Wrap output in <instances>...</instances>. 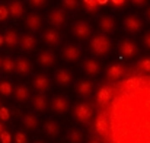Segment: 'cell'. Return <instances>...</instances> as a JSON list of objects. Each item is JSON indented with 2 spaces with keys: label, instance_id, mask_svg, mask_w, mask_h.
<instances>
[{
  "label": "cell",
  "instance_id": "obj_3",
  "mask_svg": "<svg viewBox=\"0 0 150 143\" xmlns=\"http://www.w3.org/2000/svg\"><path fill=\"white\" fill-rule=\"evenodd\" d=\"M143 28H144V22H143V18L139 13H134V12L128 13L122 19V29L130 35L140 34L143 31Z\"/></svg>",
  "mask_w": 150,
  "mask_h": 143
},
{
  "label": "cell",
  "instance_id": "obj_8",
  "mask_svg": "<svg viewBox=\"0 0 150 143\" xmlns=\"http://www.w3.org/2000/svg\"><path fill=\"white\" fill-rule=\"evenodd\" d=\"M118 53L124 58H134L139 54V46L131 38H121L118 43Z\"/></svg>",
  "mask_w": 150,
  "mask_h": 143
},
{
  "label": "cell",
  "instance_id": "obj_4",
  "mask_svg": "<svg viewBox=\"0 0 150 143\" xmlns=\"http://www.w3.org/2000/svg\"><path fill=\"white\" fill-rule=\"evenodd\" d=\"M52 83L58 88H69L73 85V80H74V76H73V72L67 67H58L54 70L52 73V78H51Z\"/></svg>",
  "mask_w": 150,
  "mask_h": 143
},
{
  "label": "cell",
  "instance_id": "obj_27",
  "mask_svg": "<svg viewBox=\"0 0 150 143\" xmlns=\"http://www.w3.org/2000/svg\"><path fill=\"white\" fill-rule=\"evenodd\" d=\"M142 43H143V46L147 48V50H150V31H147V32H144V34H143Z\"/></svg>",
  "mask_w": 150,
  "mask_h": 143
},
{
  "label": "cell",
  "instance_id": "obj_12",
  "mask_svg": "<svg viewBox=\"0 0 150 143\" xmlns=\"http://www.w3.org/2000/svg\"><path fill=\"white\" fill-rule=\"evenodd\" d=\"M25 26L28 31L32 32H40L44 26V16L40 12H31L25 16Z\"/></svg>",
  "mask_w": 150,
  "mask_h": 143
},
{
  "label": "cell",
  "instance_id": "obj_7",
  "mask_svg": "<svg viewBox=\"0 0 150 143\" xmlns=\"http://www.w3.org/2000/svg\"><path fill=\"white\" fill-rule=\"evenodd\" d=\"M96 23H98V28L100 29V34H105V35H108V37L112 35V34H115V32H117V28H118L115 18H114L112 15H109V13L99 15Z\"/></svg>",
  "mask_w": 150,
  "mask_h": 143
},
{
  "label": "cell",
  "instance_id": "obj_25",
  "mask_svg": "<svg viewBox=\"0 0 150 143\" xmlns=\"http://www.w3.org/2000/svg\"><path fill=\"white\" fill-rule=\"evenodd\" d=\"M139 67H140L142 70L150 73V58H143V60H140V61H139Z\"/></svg>",
  "mask_w": 150,
  "mask_h": 143
},
{
  "label": "cell",
  "instance_id": "obj_31",
  "mask_svg": "<svg viewBox=\"0 0 150 143\" xmlns=\"http://www.w3.org/2000/svg\"><path fill=\"white\" fill-rule=\"evenodd\" d=\"M0 63H1V58H0Z\"/></svg>",
  "mask_w": 150,
  "mask_h": 143
},
{
  "label": "cell",
  "instance_id": "obj_19",
  "mask_svg": "<svg viewBox=\"0 0 150 143\" xmlns=\"http://www.w3.org/2000/svg\"><path fill=\"white\" fill-rule=\"evenodd\" d=\"M7 9H9V15H10L12 18H15V19L22 18V16H23V12H25L23 3H22L21 0H13V1H10V4H9Z\"/></svg>",
  "mask_w": 150,
  "mask_h": 143
},
{
  "label": "cell",
  "instance_id": "obj_24",
  "mask_svg": "<svg viewBox=\"0 0 150 143\" xmlns=\"http://www.w3.org/2000/svg\"><path fill=\"white\" fill-rule=\"evenodd\" d=\"M130 3H131V6H134L137 9H143V7L149 6L150 0H130Z\"/></svg>",
  "mask_w": 150,
  "mask_h": 143
},
{
  "label": "cell",
  "instance_id": "obj_9",
  "mask_svg": "<svg viewBox=\"0 0 150 143\" xmlns=\"http://www.w3.org/2000/svg\"><path fill=\"white\" fill-rule=\"evenodd\" d=\"M37 63L41 69H51L57 64V54L51 48L40 50L37 54Z\"/></svg>",
  "mask_w": 150,
  "mask_h": 143
},
{
  "label": "cell",
  "instance_id": "obj_14",
  "mask_svg": "<svg viewBox=\"0 0 150 143\" xmlns=\"http://www.w3.org/2000/svg\"><path fill=\"white\" fill-rule=\"evenodd\" d=\"M32 70H34V63H32L31 58L21 55V57H18L15 60V70L13 72L16 75H19V76H28V75L32 73Z\"/></svg>",
  "mask_w": 150,
  "mask_h": 143
},
{
  "label": "cell",
  "instance_id": "obj_5",
  "mask_svg": "<svg viewBox=\"0 0 150 143\" xmlns=\"http://www.w3.org/2000/svg\"><path fill=\"white\" fill-rule=\"evenodd\" d=\"M60 54H61V58H63L66 63H77V61L82 58L83 48H82L80 44H77V43H69V44L63 46Z\"/></svg>",
  "mask_w": 150,
  "mask_h": 143
},
{
  "label": "cell",
  "instance_id": "obj_26",
  "mask_svg": "<svg viewBox=\"0 0 150 143\" xmlns=\"http://www.w3.org/2000/svg\"><path fill=\"white\" fill-rule=\"evenodd\" d=\"M7 18H9V9H7V6L0 4V22L6 21Z\"/></svg>",
  "mask_w": 150,
  "mask_h": 143
},
{
  "label": "cell",
  "instance_id": "obj_11",
  "mask_svg": "<svg viewBox=\"0 0 150 143\" xmlns=\"http://www.w3.org/2000/svg\"><path fill=\"white\" fill-rule=\"evenodd\" d=\"M74 92L80 98H89L95 92V82L89 78H82L74 83Z\"/></svg>",
  "mask_w": 150,
  "mask_h": 143
},
{
  "label": "cell",
  "instance_id": "obj_23",
  "mask_svg": "<svg viewBox=\"0 0 150 143\" xmlns=\"http://www.w3.org/2000/svg\"><path fill=\"white\" fill-rule=\"evenodd\" d=\"M29 1V4L34 7V9H44V7H47V4H48V1L50 0H28Z\"/></svg>",
  "mask_w": 150,
  "mask_h": 143
},
{
  "label": "cell",
  "instance_id": "obj_6",
  "mask_svg": "<svg viewBox=\"0 0 150 143\" xmlns=\"http://www.w3.org/2000/svg\"><path fill=\"white\" fill-rule=\"evenodd\" d=\"M47 22L51 25V28L61 29L69 22V13L64 9H61V7L51 9L50 12H48V15H47Z\"/></svg>",
  "mask_w": 150,
  "mask_h": 143
},
{
  "label": "cell",
  "instance_id": "obj_22",
  "mask_svg": "<svg viewBox=\"0 0 150 143\" xmlns=\"http://www.w3.org/2000/svg\"><path fill=\"white\" fill-rule=\"evenodd\" d=\"M85 10L89 15H96L99 12V3L98 1H93V0H88L86 4H85Z\"/></svg>",
  "mask_w": 150,
  "mask_h": 143
},
{
  "label": "cell",
  "instance_id": "obj_13",
  "mask_svg": "<svg viewBox=\"0 0 150 143\" xmlns=\"http://www.w3.org/2000/svg\"><path fill=\"white\" fill-rule=\"evenodd\" d=\"M32 86L37 92L47 94L52 86V80L47 73H35L32 78Z\"/></svg>",
  "mask_w": 150,
  "mask_h": 143
},
{
  "label": "cell",
  "instance_id": "obj_10",
  "mask_svg": "<svg viewBox=\"0 0 150 143\" xmlns=\"http://www.w3.org/2000/svg\"><path fill=\"white\" fill-rule=\"evenodd\" d=\"M82 72L91 79V78H98L102 73V64L98 58L95 57H88L82 61Z\"/></svg>",
  "mask_w": 150,
  "mask_h": 143
},
{
  "label": "cell",
  "instance_id": "obj_1",
  "mask_svg": "<svg viewBox=\"0 0 150 143\" xmlns=\"http://www.w3.org/2000/svg\"><path fill=\"white\" fill-rule=\"evenodd\" d=\"M114 47V43L111 40V37L105 35V34H96V35H92L89 38V44L88 48L89 51L92 53V55L95 58H103L106 57Z\"/></svg>",
  "mask_w": 150,
  "mask_h": 143
},
{
  "label": "cell",
  "instance_id": "obj_15",
  "mask_svg": "<svg viewBox=\"0 0 150 143\" xmlns=\"http://www.w3.org/2000/svg\"><path fill=\"white\" fill-rule=\"evenodd\" d=\"M41 37H42L44 43L48 47H57L63 41V35H61L60 29H55V28H47V29H44L42 34H41Z\"/></svg>",
  "mask_w": 150,
  "mask_h": 143
},
{
  "label": "cell",
  "instance_id": "obj_18",
  "mask_svg": "<svg viewBox=\"0 0 150 143\" xmlns=\"http://www.w3.org/2000/svg\"><path fill=\"white\" fill-rule=\"evenodd\" d=\"M19 34H18V31H15V29H7L4 34H3V41H4V44L7 46L9 48H13L16 47V46H19Z\"/></svg>",
  "mask_w": 150,
  "mask_h": 143
},
{
  "label": "cell",
  "instance_id": "obj_16",
  "mask_svg": "<svg viewBox=\"0 0 150 143\" xmlns=\"http://www.w3.org/2000/svg\"><path fill=\"white\" fill-rule=\"evenodd\" d=\"M19 46H21V48H22L23 51L31 53V51H34V50L37 48L38 40H37V37H35L34 34L26 32V34H22V35L19 37Z\"/></svg>",
  "mask_w": 150,
  "mask_h": 143
},
{
  "label": "cell",
  "instance_id": "obj_30",
  "mask_svg": "<svg viewBox=\"0 0 150 143\" xmlns=\"http://www.w3.org/2000/svg\"><path fill=\"white\" fill-rule=\"evenodd\" d=\"M4 44V41H3V34H0V47Z\"/></svg>",
  "mask_w": 150,
  "mask_h": 143
},
{
  "label": "cell",
  "instance_id": "obj_2",
  "mask_svg": "<svg viewBox=\"0 0 150 143\" xmlns=\"http://www.w3.org/2000/svg\"><path fill=\"white\" fill-rule=\"evenodd\" d=\"M70 34L77 41H86L93 35V26L86 19H76L70 25Z\"/></svg>",
  "mask_w": 150,
  "mask_h": 143
},
{
  "label": "cell",
  "instance_id": "obj_21",
  "mask_svg": "<svg viewBox=\"0 0 150 143\" xmlns=\"http://www.w3.org/2000/svg\"><path fill=\"white\" fill-rule=\"evenodd\" d=\"M0 67L3 69V72H4V73H12V72L15 70V60H13L12 57L6 55V57L1 60Z\"/></svg>",
  "mask_w": 150,
  "mask_h": 143
},
{
  "label": "cell",
  "instance_id": "obj_17",
  "mask_svg": "<svg viewBox=\"0 0 150 143\" xmlns=\"http://www.w3.org/2000/svg\"><path fill=\"white\" fill-rule=\"evenodd\" d=\"M122 73H124V67H122L120 63H111V64L106 67V72H105L106 78H108V79H112V80L120 79V78L122 76Z\"/></svg>",
  "mask_w": 150,
  "mask_h": 143
},
{
  "label": "cell",
  "instance_id": "obj_28",
  "mask_svg": "<svg viewBox=\"0 0 150 143\" xmlns=\"http://www.w3.org/2000/svg\"><path fill=\"white\" fill-rule=\"evenodd\" d=\"M112 3H114L115 6H118V7H120V6H122V4H124V0H112Z\"/></svg>",
  "mask_w": 150,
  "mask_h": 143
},
{
  "label": "cell",
  "instance_id": "obj_20",
  "mask_svg": "<svg viewBox=\"0 0 150 143\" xmlns=\"http://www.w3.org/2000/svg\"><path fill=\"white\" fill-rule=\"evenodd\" d=\"M60 1H61V9H64L66 12H76L80 9L79 0H60Z\"/></svg>",
  "mask_w": 150,
  "mask_h": 143
},
{
  "label": "cell",
  "instance_id": "obj_29",
  "mask_svg": "<svg viewBox=\"0 0 150 143\" xmlns=\"http://www.w3.org/2000/svg\"><path fill=\"white\" fill-rule=\"evenodd\" d=\"M144 16H146V19L150 22V6L146 9V10H144Z\"/></svg>",
  "mask_w": 150,
  "mask_h": 143
}]
</instances>
